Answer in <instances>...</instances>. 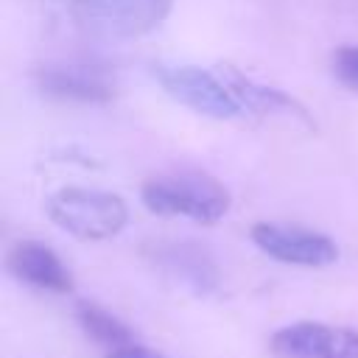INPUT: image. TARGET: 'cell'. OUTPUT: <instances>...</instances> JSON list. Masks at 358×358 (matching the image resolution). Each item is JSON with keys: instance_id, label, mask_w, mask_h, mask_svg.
I'll return each mask as SVG.
<instances>
[{"instance_id": "cell-1", "label": "cell", "mask_w": 358, "mask_h": 358, "mask_svg": "<svg viewBox=\"0 0 358 358\" xmlns=\"http://www.w3.org/2000/svg\"><path fill=\"white\" fill-rule=\"evenodd\" d=\"M143 204L157 215H179L199 224H215L229 210V193L207 173L179 171L148 179L143 185Z\"/></svg>"}, {"instance_id": "cell-2", "label": "cell", "mask_w": 358, "mask_h": 358, "mask_svg": "<svg viewBox=\"0 0 358 358\" xmlns=\"http://www.w3.org/2000/svg\"><path fill=\"white\" fill-rule=\"evenodd\" d=\"M48 215L56 227H62L78 241L115 238L129 221V210L120 196L90 187L56 190L48 199Z\"/></svg>"}, {"instance_id": "cell-3", "label": "cell", "mask_w": 358, "mask_h": 358, "mask_svg": "<svg viewBox=\"0 0 358 358\" xmlns=\"http://www.w3.org/2000/svg\"><path fill=\"white\" fill-rule=\"evenodd\" d=\"M173 0H76L78 22L103 39H131L157 28Z\"/></svg>"}, {"instance_id": "cell-4", "label": "cell", "mask_w": 358, "mask_h": 358, "mask_svg": "<svg viewBox=\"0 0 358 358\" xmlns=\"http://www.w3.org/2000/svg\"><path fill=\"white\" fill-rule=\"evenodd\" d=\"M157 78L171 98H176L179 103L190 106L199 115L227 120L241 112V103L229 92L221 73L215 76V73H207L193 64H179V67H159Z\"/></svg>"}, {"instance_id": "cell-5", "label": "cell", "mask_w": 358, "mask_h": 358, "mask_svg": "<svg viewBox=\"0 0 358 358\" xmlns=\"http://www.w3.org/2000/svg\"><path fill=\"white\" fill-rule=\"evenodd\" d=\"M252 241L268 257L280 263H291V266L322 268V266L336 263L338 257V246L327 235L296 227V224L260 221L252 227Z\"/></svg>"}, {"instance_id": "cell-6", "label": "cell", "mask_w": 358, "mask_h": 358, "mask_svg": "<svg viewBox=\"0 0 358 358\" xmlns=\"http://www.w3.org/2000/svg\"><path fill=\"white\" fill-rule=\"evenodd\" d=\"M268 350L274 358H358V330L327 322H291L271 336Z\"/></svg>"}, {"instance_id": "cell-7", "label": "cell", "mask_w": 358, "mask_h": 358, "mask_svg": "<svg viewBox=\"0 0 358 358\" xmlns=\"http://www.w3.org/2000/svg\"><path fill=\"white\" fill-rule=\"evenodd\" d=\"M8 268L17 280H22L39 291L67 294L73 288L70 268L62 263V257L50 246L39 243V241H20L8 252Z\"/></svg>"}, {"instance_id": "cell-8", "label": "cell", "mask_w": 358, "mask_h": 358, "mask_svg": "<svg viewBox=\"0 0 358 358\" xmlns=\"http://www.w3.org/2000/svg\"><path fill=\"white\" fill-rule=\"evenodd\" d=\"M39 84L48 95L62 98V101H78V103H101V101H109L115 92L109 76L90 64L48 67L42 70Z\"/></svg>"}, {"instance_id": "cell-9", "label": "cell", "mask_w": 358, "mask_h": 358, "mask_svg": "<svg viewBox=\"0 0 358 358\" xmlns=\"http://www.w3.org/2000/svg\"><path fill=\"white\" fill-rule=\"evenodd\" d=\"M221 78L227 81L229 92L238 98L241 109H252V112H260V115H266V112H294L296 109L294 98L282 95L274 87H263V84L252 81L249 76H243V73H238L232 67H224Z\"/></svg>"}, {"instance_id": "cell-10", "label": "cell", "mask_w": 358, "mask_h": 358, "mask_svg": "<svg viewBox=\"0 0 358 358\" xmlns=\"http://www.w3.org/2000/svg\"><path fill=\"white\" fill-rule=\"evenodd\" d=\"M76 316H78L81 330H84L98 347H103L106 352L134 344V333L126 327V322H120L115 313H109L106 308H101V305H95V302H81V305L76 308Z\"/></svg>"}, {"instance_id": "cell-11", "label": "cell", "mask_w": 358, "mask_h": 358, "mask_svg": "<svg viewBox=\"0 0 358 358\" xmlns=\"http://www.w3.org/2000/svg\"><path fill=\"white\" fill-rule=\"evenodd\" d=\"M333 73L336 78L350 87L352 92H358V45H344L336 50L333 56Z\"/></svg>"}, {"instance_id": "cell-12", "label": "cell", "mask_w": 358, "mask_h": 358, "mask_svg": "<svg viewBox=\"0 0 358 358\" xmlns=\"http://www.w3.org/2000/svg\"><path fill=\"white\" fill-rule=\"evenodd\" d=\"M106 358H165L162 352H157V350H151V347H145V344H129V347H120V350H112V352H106Z\"/></svg>"}]
</instances>
